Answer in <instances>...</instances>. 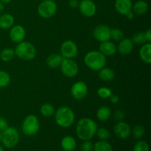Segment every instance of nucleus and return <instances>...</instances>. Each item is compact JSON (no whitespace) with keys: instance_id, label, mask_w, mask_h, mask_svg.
I'll list each match as a JSON object with an SVG mask.
<instances>
[{"instance_id":"obj_23","label":"nucleus","mask_w":151,"mask_h":151,"mask_svg":"<svg viewBox=\"0 0 151 151\" xmlns=\"http://www.w3.org/2000/svg\"><path fill=\"white\" fill-rule=\"evenodd\" d=\"M148 10V4L145 1L139 0L137 1L132 7V11L134 14L143 15Z\"/></svg>"},{"instance_id":"obj_10","label":"nucleus","mask_w":151,"mask_h":151,"mask_svg":"<svg viewBox=\"0 0 151 151\" xmlns=\"http://www.w3.org/2000/svg\"><path fill=\"white\" fill-rule=\"evenodd\" d=\"M88 94V86L83 81H78L72 86L71 94L77 100H81L85 98Z\"/></svg>"},{"instance_id":"obj_6","label":"nucleus","mask_w":151,"mask_h":151,"mask_svg":"<svg viewBox=\"0 0 151 151\" xmlns=\"http://www.w3.org/2000/svg\"><path fill=\"white\" fill-rule=\"evenodd\" d=\"M40 128L39 120L34 114L27 115L24 119L22 125V132L28 137H31L38 133Z\"/></svg>"},{"instance_id":"obj_22","label":"nucleus","mask_w":151,"mask_h":151,"mask_svg":"<svg viewBox=\"0 0 151 151\" xmlns=\"http://www.w3.org/2000/svg\"><path fill=\"white\" fill-rule=\"evenodd\" d=\"M63 57L59 54H51L48 56L47 59V64L50 68H57L60 66Z\"/></svg>"},{"instance_id":"obj_33","label":"nucleus","mask_w":151,"mask_h":151,"mask_svg":"<svg viewBox=\"0 0 151 151\" xmlns=\"http://www.w3.org/2000/svg\"><path fill=\"white\" fill-rule=\"evenodd\" d=\"M145 132V128L142 126V125H137L133 128L132 134L134 135V137H135L137 139H139L142 137L144 136Z\"/></svg>"},{"instance_id":"obj_24","label":"nucleus","mask_w":151,"mask_h":151,"mask_svg":"<svg viewBox=\"0 0 151 151\" xmlns=\"http://www.w3.org/2000/svg\"><path fill=\"white\" fill-rule=\"evenodd\" d=\"M111 110L109 106H102L97 111V118L101 122H106L110 118Z\"/></svg>"},{"instance_id":"obj_16","label":"nucleus","mask_w":151,"mask_h":151,"mask_svg":"<svg viewBox=\"0 0 151 151\" xmlns=\"http://www.w3.org/2000/svg\"><path fill=\"white\" fill-rule=\"evenodd\" d=\"M134 50V43L132 40L130 38H122L120 41H119L116 50H118L120 54L128 55Z\"/></svg>"},{"instance_id":"obj_1","label":"nucleus","mask_w":151,"mask_h":151,"mask_svg":"<svg viewBox=\"0 0 151 151\" xmlns=\"http://www.w3.org/2000/svg\"><path fill=\"white\" fill-rule=\"evenodd\" d=\"M97 125L90 118H82L76 125V134L78 138L83 141L90 140L94 137L97 130Z\"/></svg>"},{"instance_id":"obj_28","label":"nucleus","mask_w":151,"mask_h":151,"mask_svg":"<svg viewBox=\"0 0 151 151\" xmlns=\"http://www.w3.org/2000/svg\"><path fill=\"white\" fill-rule=\"evenodd\" d=\"M10 75L5 71L0 70V88L7 87L10 84Z\"/></svg>"},{"instance_id":"obj_3","label":"nucleus","mask_w":151,"mask_h":151,"mask_svg":"<svg viewBox=\"0 0 151 151\" xmlns=\"http://www.w3.org/2000/svg\"><path fill=\"white\" fill-rule=\"evenodd\" d=\"M84 63L91 70L99 71L106 66V58L100 51L93 50L86 55Z\"/></svg>"},{"instance_id":"obj_8","label":"nucleus","mask_w":151,"mask_h":151,"mask_svg":"<svg viewBox=\"0 0 151 151\" xmlns=\"http://www.w3.org/2000/svg\"><path fill=\"white\" fill-rule=\"evenodd\" d=\"M60 71L66 78H75L79 72V68L75 60L69 58H63L60 65Z\"/></svg>"},{"instance_id":"obj_36","label":"nucleus","mask_w":151,"mask_h":151,"mask_svg":"<svg viewBox=\"0 0 151 151\" xmlns=\"http://www.w3.org/2000/svg\"><path fill=\"white\" fill-rule=\"evenodd\" d=\"M114 117L116 120L122 121L125 118V113L121 110H116L114 114Z\"/></svg>"},{"instance_id":"obj_42","label":"nucleus","mask_w":151,"mask_h":151,"mask_svg":"<svg viewBox=\"0 0 151 151\" xmlns=\"http://www.w3.org/2000/svg\"><path fill=\"white\" fill-rule=\"evenodd\" d=\"M4 4H3V3H1V1H0V15L3 13V11H4Z\"/></svg>"},{"instance_id":"obj_26","label":"nucleus","mask_w":151,"mask_h":151,"mask_svg":"<svg viewBox=\"0 0 151 151\" xmlns=\"http://www.w3.org/2000/svg\"><path fill=\"white\" fill-rule=\"evenodd\" d=\"M94 151H112V146L110 143L105 140H100L94 145L93 147Z\"/></svg>"},{"instance_id":"obj_46","label":"nucleus","mask_w":151,"mask_h":151,"mask_svg":"<svg viewBox=\"0 0 151 151\" xmlns=\"http://www.w3.org/2000/svg\"><path fill=\"white\" fill-rule=\"evenodd\" d=\"M42 1H44V0H42Z\"/></svg>"},{"instance_id":"obj_29","label":"nucleus","mask_w":151,"mask_h":151,"mask_svg":"<svg viewBox=\"0 0 151 151\" xmlns=\"http://www.w3.org/2000/svg\"><path fill=\"white\" fill-rule=\"evenodd\" d=\"M131 40H132L133 43L136 44H143L147 43L145 32H136V33L133 35V38Z\"/></svg>"},{"instance_id":"obj_44","label":"nucleus","mask_w":151,"mask_h":151,"mask_svg":"<svg viewBox=\"0 0 151 151\" xmlns=\"http://www.w3.org/2000/svg\"><path fill=\"white\" fill-rule=\"evenodd\" d=\"M0 151H4V148H3V147L1 145H0Z\"/></svg>"},{"instance_id":"obj_4","label":"nucleus","mask_w":151,"mask_h":151,"mask_svg":"<svg viewBox=\"0 0 151 151\" xmlns=\"http://www.w3.org/2000/svg\"><path fill=\"white\" fill-rule=\"evenodd\" d=\"M15 55L24 60H32L36 55V50L33 44L27 41L19 43L14 50Z\"/></svg>"},{"instance_id":"obj_45","label":"nucleus","mask_w":151,"mask_h":151,"mask_svg":"<svg viewBox=\"0 0 151 151\" xmlns=\"http://www.w3.org/2000/svg\"><path fill=\"white\" fill-rule=\"evenodd\" d=\"M1 131H0V142H1Z\"/></svg>"},{"instance_id":"obj_25","label":"nucleus","mask_w":151,"mask_h":151,"mask_svg":"<svg viewBox=\"0 0 151 151\" xmlns=\"http://www.w3.org/2000/svg\"><path fill=\"white\" fill-rule=\"evenodd\" d=\"M40 111H41V115L45 117H50V116H52L55 112L54 106L50 103H44L41 106L40 109Z\"/></svg>"},{"instance_id":"obj_20","label":"nucleus","mask_w":151,"mask_h":151,"mask_svg":"<svg viewBox=\"0 0 151 151\" xmlns=\"http://www.w3.org/2000/svg\"><path fill=\"white\" fill-rule=\"evenodd\" d=\"M14 24V18L11 14L4 13L0 15V28L4 29H10Z\"/></svg>"},{"instance_id":"obj_41","label":"nucleus","mask_w":151,"mask_h":151,"mask_svg":"<svg viewBox=\"0 0 151 151\" xmlns=\"http://www.w3.org/2000/svg\"><path fill=\"white\" fill-rule=\"evenodd\" d=\"M134 16H135V14H134V13L132 11V10H131V11H130L129 13H128L126 15H125V16H126L127 19H130V20H131V19H134Z\"/></svg>"},{"instance_id":"obj_27","label":"nucleus","mask_w":151,"mask_h":151,"mask_svg":"<svg viewBox=\"0 0 151 151\" xmlns=\"http://www.w3.org/2000/svg\"><path fill=\"white\" fill-rule=\"evenodd\" d=\"M15 55V52L11 48H5L0 53V58L4 62L11 60Z\"/></svg>"},{"instance_id":"obj_37","label":"nucleus","mask_w":151,"mask_h":151,"mask_svg":"<svg viewBox=\"0 0 151 151\" xmlns=\"http://www.w3.org/2000/svg\"><path fill=\"white\" fill-rule=\"evenodd\" d=\"M7 127H8V124H7V120L3 117H1V116H0V131L2 132Z\"/></svg>"},{"instance_id":"obj_39","label":"nucleus","mask_w":151,"mask_h":151,"mask_svg":"<svg viewBox=\"0 0 151 151\" xmlns=\"http://www.w3.org/2000/svg\"><path fill=\"white\" fill-rule=\"evenodd\" d=\"M109 98H110L111 102L112 103H114V104H116V103H117L119 100V97L116 95H115V94H111Z\"/></svg>"},{"instance_id":"obj_7","label":"nucleus","mask_w":151,"mask_h":151,"mask_svg":"<svg viewBox=\"0 0 151 151\" xmlns=\"http://www.w3.org/2000/svg\"><path fill=\"white\" fill-rule=\"evenodd\" d=\"M57 12V4L53 0H44L38 5V13L41 18L50 19Z\"/></svg>"},{"instance_id":"obj_40","label":"nucleus","mask_w":151,"mask_h":151,"mask_svg":"<svg viewBox=\"0 0 151 151\" xmlns=\"http://www.w3.org/2000/svg\"><path fill=\"white\" fill-rule=\"evenodd\" d=\"M145 38L147 43H151V29H147L146 32H145Z\"/></svg>"},{"instance_id":"obj_31","label":"nucleus","mask_w":151,"mask_h":151,"mask_svg":"<svg viewBox=\"0 0 151 151\" xmlns=\"http://www.w3.org/2000/svg\"><path fill=\"white\" fill-rule=\"evenodd\" d=\"M96 134H97V137H98L100 140H105V141L109 139L111 137L110 132L109 131V130L106 129V128H97Z\"/></svg>"},{"instance_id":"obj_34","label":"nucleus","mask_w":151,"mask_h":151,"mask_svg":"<svg viewBox=\"0 0 151 151\" xmlns=\"http://www.w3.org/2000/svg\"><path fill=\"white\" fill-rule=\"evenodd\" d=\"M134 151H150V147L145 141L139 140L134 145Z\"/></svg>"},{"instance_id":"obj_15","label":"nucleus","mask_w":151,"mask_h":151,"mask_svg":"<svg viewBox=\"0 0 151 151\" xmlns=\"http://www.w3.org/2000/svg\"><path fill=\"white\" fill-rule=\"evenodd\" d=\"M132 1L131 0H116L115 1V8L121 15H125L132 10Z\"/></svg>"},{"instance_id":"obj_30","label":"nucleus","mask_w":151,"mask_h":151,"mask_svg":"<svg viewBox=\"0 0 151 151\" xmlns=\"http://www.w3.org/2000/svg\"><path fill=\"white\" fill-rule=\"evenodd\" d=\"M123 32L119 28H113L111 29V38L115 41H120L123 38Z\"/></svg>"},{"instance_id":"obj_2","label":"nucleus","mask_w":151,"mask_h":151,"mask_svg":"<svg viewBox=\"0 0 151 151\" xmlns=\"http://www.w3.org/2000/svg\"><path fill=\"white\" fill-rule=\"evenodd\" d=\"M54 114L56 124L62 128H69L75 122V113L70 108L67 106L60 107L55 112Z\"/></svg>"},{"instance_id":"obj_43","label":"nucleus","mask_w":151,"mask_h":151,"mask_svg":"<svg viewBox=\"0 0 151 151\" xmlns=\"http://www.w3.org/2000/svg\"><path fill=\"white\" fill-rule=\"evenodd\" d=\"M0 1H1V3H3V4H7V3L11 1V0H0Z\"/></svg>"},{"instance_id":"obj_19","label":"nucleus","mask_w":151,"mask_h":151,"mask_svg":"<svg viewBox=\"0 0 151 151\" xmlns=\"http://www.w3.org/2000/svg\"><path fill=\"white\" fill-rule=\"evenodd\" d=\"M76 140L71 136L64 137L60 142V146L64 151H73L76 147Z\"/></svg>"},{"instance_id":"obj_21","label":"nucleus","mask_w":151,"mask_h":151,"mask_svg":"<svg viewBox=\"0 0 151 151\" xmlns=\"http://www.w3.org/2000/svg\"><path fill=\"white\" fill-rule=\"evenodd\" d=\"M99 72V78L101 81H105V82H109L111 81L114 78L115 74L114 72L112 69L108 67L102 68Z\"/></svg>"},{"instance_id":"obj_35","label":"nucleus","mask_w":151,"mask_h":151,"mask_svg":"<svg viewBox=\"0 0 151 151\" xmlns=\"http://www.w3.org/2000/svg\"><path fill=\"white\" fill-rule=\"evenodd\" d=\"M93 147H94V145L89 140L83 141V142L81 145V149L82 151H91Z\"/></svg>"},{"instance_id":"obj_13","label":"nucleus","mask_w":151,"mask_h":151,"mask_svg":"<svg viewBox=\"0 0 151 151\" xmlns=\"http://www.w3.org/2000/svg\"><path fill=\"white\" fill-rule=\"evenodd\" d=\"M9 35L13 42L19 44L24 40L26 37V31L24 27L21 25H15L10 28Z\"/></svg>"},{"instance_id":"obj_9","label":"nucleus","mask_w":151,"mask_h":151,"mask_svg":"<svg viewBox=\"0 0 151 151\" xmlns=\"http://www.w3.org/2000/svg\"><path fill=\"white\" fill-rule=\"evenodd\" d=\"M60 53L63 58H74L78 54V46L74 41L66 40L60 46Z\"/></svg>"},{"instance_id":"obj_12","label":"nucleus","mask_w":151,"mask_h":151,"mask_svg":"<svg viewBox=\"0 0 151 151\" xmlns=\"http://www.w3.org/2000/svg\"><path fill=\"white\" fill-rule=\"evenodd\" d=\"M93 35L95 39L100 42L109 41L111 38V29L107 25H98L94 28Z\"/></svg>"},{"instance_id":"obj_17","label":"nucleus","mask_w":151,"mask_h":151,"mask_svg":"<svg viewBox=\"0 0 151 151\" xmlns=\"http://www.w3.org/2000/svg\"><path fill=\"white\" fill-rule=\"evenodd\" d=\"M100 52L105 56H112L116 53V47L113 42L109 41L101 42L100 45Z\"/></svg>"},{"instance_id":"obj_18","label":"nucleus","mask_w":151,"mask_h":151,"mask_svg":"<svg viewBox=\"0 0 151 151\" xmlns=\"http://www.w3.org/2000/svg\"><path fill=\"white\" fill-rule=\"evenodd\" d=\"M139 57L144 63H151V43H145L139 50Z\"/></svg>"},{"instance_id":"obj_5","label":"nucleus","mask_w":151,"mask_h":151,"mask_svg":"<svg viewBox=\"0 0 151 151\" xmlns=\"http://www.w3.org/2000/svg\"><path fill=\"white\" fill-rule=\"evenodd\" d=\"M19 141V133L13 127H7L1 132V142L7 148L12 149L16 147Z\"/></svg>"},{"instance_id":"obj_14","label":"nucleus","mask_w":151,"mask_h":151,"mask_svg":"<svg viewBox=\"0 0 151 151\" xmlns=\"http://www.w3.org/2000/svg\"><path fill=\"white\" fill-rule=\"evenodd\" d=\"M114 134L120 139H127L131 134V128L130 125L123 121H119L114 128Z\"/></svg>"},{"instance_id":"obj_32","label":"nucleus","mask_w":151,"mask_h":151,"mask_svg":"<svg viewBox=\"0 0 151 151\" xmlns=\"http://www.w3.org/2000/svg\"><path fill=\"white\" fill-rule=\"evenodd\" d=\"M112 94L111 89L107 87L102 86L98 88L97 90V95L102 99H107L110 97V96Z\"/></svg>"},{"instance_id":"obj_38","label":"nucleus","mask_w":151,"mask_h":151,"mask_svg":"<svg viewBox=\"0 0 151 151\" xmlns=\"http://www.w3.org/2000/svg\"><path fill=\"white\" fill-rule=\"evenodd\" d=\"M80 1L78 0H70L69 2V5L70 6V7L72 8H77L79 6Z\"/></svg>"},{"instance_id":"obj_11","label":"nucleus","mask_w":151,"mask_h":151,"mask_svg":"<svg viewBox=\"0 0 151 151\" xmlns=\"http://www.w3.org/2000/svg\"><path fill=\"white\" fill-rule=\"evenodd\" d=\"M79 10L81 14L88 18H91L96 14L97 7L92 0H82L79 3Z\"/></svg>"}]
</instances>
